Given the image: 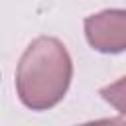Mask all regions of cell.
Listing matches in <instances>:
<instances>
[{"instance_id":"6da1fadb","label":"cell","mask_w":126,"mask_h":126,"mask_svg":"<svg viewBox=\"0 0 126 126\" xmlns=\"http://www.w3.org/2000/svg\"><path fill=\"white\" fill-rule=\"evenodd\" d=\"M71 75L73 65L65 45L55 37H37L18 63L16 89L20 100L32 110L55 106L67 93Z\"/></svg>"},{"instance_id":"7a4b0ae2","label":"cell","mask_w":126,"mask_h":126,"mask_svg":"<svg viewBox=\"0 0 126 126\" xmlns=\"http://www.w3.org/2000/svg\"><path fill=\"white\" fill-rule=\"evenodd\" d=\"M89 43L102 53H120L126 49V10H104L85 20Z\"/></svg>"},{"instance_id":"3957f363","label":"cell","mask_w":126,"mask_h":126,"mask_svg":"<svg viewBox=\"0 0 126 126\" xmlns=\"http://www.w3.org/2000/svg\"><path fill=\"white\" fill-rule=\"evenodd\" d=\"M100 94H102V98H104L106 102H110L118 112L126 114V77H122L120 81L104 87V89L100 91Z\"/></svg>"}]
</instances>
